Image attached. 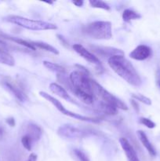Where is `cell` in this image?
Returning <instances> with one entry per match:
<instances>
[{"instance_id":"obj_1","label":"cell","mask_w":160,"mask_h":161,"mask_svg":"<svg viewBox=\"0 0 160 161\" xmlns=\"http://www.w3.org/2000/svg\"><path fill=\"white\" fill-rule=\"evenodd\" d=\"M108 65L118 75L123 79L129 84L140 86L142 80L132 63L124 55H114L108 60Z\"/></svg>"},{"instance_id":"obj_2","label":"cell","mask_w":160,"mask_h":161,"mask_svg":"<svg viewBox=\"0 0 160 161\" xmlns=\"http://www.w3.org/2000/svg\"><path fill=\"white\" fill-rule=\"evenodd\" d=\"M83 33L87 37L94 39H111L112 37L111 23L97 20L87 24L83 28Z\"/></svg>"},{"instance_id":"obj_3","label":"cell","mask_w":160,"mask_h":161,"mask_svg":"<svg viewBox=\"0 0 160 161\" xmlns=\"http://www.w3.org/2000/svg\"><path fill=\"white\" fill-rule=\"evenodd\" d=\"M5 20L9 23L14 24L21 28L31 31H45V30H56L57 28L56 25L50 22L39 20H32L20 16L11 15L5 18Z\"/></svg>"},{"instance_id":"obj_4","label":"cell","mask_w":160,"mask_h":161,"mask_svg":"<svg viewBox=\"0 0 160 161\" xmlns=\"http://www.w3.org/2000/svg\"><path fill=\"white\" fill-rule=\"evenodd\" d=\"M92 86L93 94L98 96L101 99V102H104V103L108 104V105H111V106L115 107V108H118V109L119 108L122 110L128 109L127 105L122 101H121L117 97H115L113 94H111V93L108 92L101 85L99 84L97 81L93 80H92Z\"/></svg>"},{"instance_id":"obj_5","label":"cell","mask_w":160,"mask_h":161,"mask_svg":"<svg viewBox=\"0 0 160 161\" xmlns=\"http://www.w3.org/2000/svg\"><path fill=\"white\" fill-rule=\"evenodd\" d=\"M74 91H79L94 95L92 86V79L89 77V73L82 71H74L69 76Z\"/></svg>"},{"instance_id":"obj_6","label":"cell","mask_w":160,"mask_h":161,"mask_svg":"<svg viewBox=\"0 0 160 161\" xmlns=\"http://www.w3.org/2000/svg\"><path fill=\"white\" fill-rule=\"evenodd\" d=\"M39 95L41 97H42L43 98H45V100L48 101L49 102L53 104V105L55 106V108L58 110L59 112H61L62 114L65 115V116H69V117L74 118V119H78V120L81 121H85V122H89V123H99L100 122V119H96V118H92V117H89V116H82V115L78 114V113H73L72 111H69V110L66 109L64 108V105L61 104V102L60 101H58L57 99H56L55 97H53V96L50 95L47 93L44 92V91H40L39 92Z\"/></svg>"},{"instance_id":"obj_7","label":"cell","mask_w":160,"mask_h":161,"mask_svg":"<svg viewBox=\"0 0 160 161\" xmlns=\"http://www.w3.org/2000/svg\"><path fill=\"white\" fill-rule=\"evenodd\" d=\"M57 134L62 138L75 139V138H81L85 136L86 133L83 130L74 127L72 125H62L58 128Z\"/></svg>"},{"instance_id":"obj_8","label":"cell","mask_w":160,"mask_h":161,"mask_svg":"<svg viewBox=\"0 0 160 161\" xmlns=\"http://www.w3.org/2000/svg\"><path fill=\"white\" fill-rule=\"evenodd\" d=\"M73 49L77 53H78L82 58H84L88 62L99 66V67L101 66V62H100V59L95 54H93L90 51H89L87 49L85 48L83 45H81V44H74Z\"/></svg>"},{"instance_id":"obj_9","label":"cell","mask_w":160,"mask_h":161,"mask_svg":"<svg viewBox=\"0 0 160 161\" xmlns=\"http://www.w3.org/2000/svg\"><path fill=\"white\" fill-rule=\"evenodd\" d=\"M152 53V49L146 45H139L130 53V57L132 59L136 61H144L150 58Z\"/></svg>"},{"instance_id":"obj_10","label":"cell","mask_w":160,"mask_h":161,"mask_svg":"<svg viewBox=\"0 0 160 161\" xmlns=\"http://www.w3.org/2000/svg\"><path fill=\"white\" fill-rule=\"evenodd\" d=\"M4 86H6V89L9 90L17 99H18L20 102H24L28 100V96L26 95L23 90L17 84L13 83L11 81H5Z\"/></svg>"},{"instance_id":"obj_11","label":"cell","mask_w":160,"mask_h":161,"mask_svg":"<svg viewBox=\"0 0 160 161\" xmlns=\"http://www.w3.org/2000/svg\"><path fill=\"white\" fill-rule=\"evenodd\" d=\"M119 142L129 161H140L136 151L126 138H121Z\"/></svg>"},{"instance_id":"obj_12","label":"cell","mask_w":160,"mask_h":161,"mask_svg":"<svg viewBox=\"0 0 160 161\" xmlns=\"http://www.w3.org/2000/svg\"><path fill=\"white\" fill-rule=\"evenodd\" d=\"M50 90L53 93V94L57 95L58 97H61V98L64 99L65 101H67V102H71V103L77 105V103L74 101V99L69 95V94L67 93V91H66L65 88H64L62 86H61V85L57 84V83H50Z\"/></svg>"},{"instance_id":"obj_13","label":"cell","mask_w":160,"mask_h":161,"mask_svg":"<svg viewBox=\"0 0 160 161\" xmlns=\"http://www.w3.org/2000/svg\"><path fill=\"white\" fill-rule=\"evenodd\" d=\"M92 50L95 53L98 54L102 55L104 57H109L111 58V56L114 55H123V52L121 50H118L115 48H111V47H90Z\"/></svg>"},{"instance_id":"obj_14","label":"cell","mask_w":160,"mask_h":161,"mask_svg":"<svg viewBox=\"0 0 160 161\" xmlns=\"http://www.w3.org/2000/svg\"><path fill=\"white\" fill-rule=\"evenodd\" d=\"M137 136L139 138L140 141L141 142L143 146L145 147V149H147V152L149 153L151 156L152 157H155L156 156V151H155V149L154 148V146H152V143L150 142V141L147 138V135L142 130H138L137 131Z\"/></svg>"},{"instance_id":"obj_15","label":"cell","mask_w":160,"mask_h":161,"mask_svg":"<svg viewBox=\"0 0 160 161\" xmlns=\"http://www.w3.org/2000/svg\"><path fill=\"white\" fill-rule=\"evenodd\" d=\"M0 37L5 38V39H9V40H10V41H13V42H16V43L20 44V45H21V46H24V47H25L26 48L29 49V50H36V47H35L31 43V42L24 40V39H20V38L13 37V36H8V35H6V34H3V33H2V32H0Z\"/></svg>"},{"instance_id":"obj_16","label":"cell","mask_w":160,"mask_h":161,"mask_svg":"<svg viewBox=\"0 0 160 161\" xmlns=\"http://www.w3.org/2000/svg\"><path fill=\"white\" fill-rule=\"evenodd\" d=\"M28 133L26 135H28V136L31 137L32 138L33 142H36L38 140H39L41 135H42V130H41L40 127H38L35 124H30L28 127V130H27Z\"/></svg>"},{"instance_id":"obj_17","label":"cell","mask_w":160,"mask_h":161,"mask_svg":"<svg viewBox=\"0 0 160 161\" xmlns=\"http://www.w3.org/2000/svg\"><path fill=\"white\" fill-rule=\"evenodd\" d=\"M31 43L35 47H36V48L38 47V48L42 49V50H45V51L50 52V53H54L56 55L59 54V51L55 47H53V46L50 45V44L46 43L45 42H41V41H31Z\"/></svg>"},{"instance_id":"obj_18","label":"cell","mask_w":160,"mask_h":161,"mask_svg":"<svg viewBox=\"0 0 160 161\" xmlns=\"http://www.w3.org/2000/svg\"><path fill=\"white\" fill-rule=\"evenodd\" d=\"M43 65L45 66L47 69H49V70L51 71V72L58 74V75H62V74L65 73V69H64V68L62 67L61 65H60V64H56V63L44 61Z\"/></svg>"},{"instance_id":"obj_19","label":"cell","mask_w":160,"mask_h":161,"mask_svg":"<svg viewBox=\"0 0 160 161\" xmlns=\"http://www.w3.org/2000/svg\"><path fill=\"white\" fill-rule=\"evenodd\" d=\"M0 63L8 66H14L15 60L8 52L0 49Z\"/></svg>"},{"instance_id":"obj_20","label":"cell","mask_w":160,"mask_h":161,"mask_svg":"<svg viewBox=\"0 0 160 161\" xmlns=\"http://www.w3.org/2000/svg\"><path fill=\"white\" fill-rule=\"evenodd\" d=\"M74 93H75V95L78 99H80L82 102L87 104V105H91L93 102L94 95H92V94H87V93L79 91H74Z\"/></svg>"},{"instance_id":"obj_21","label":"cell","mask_w":160,"mask_h":161,"mask_svg":"<svg viewBox=\"0 0 160 161\" xmlns=\"http://www.w3.org/2000/svg\"><path fill=\"white\" fill-rule=\"evenodd\" d=\"M122 20L125 22H130L133 20H136V19H140L141 16L138 13L135 12V11L132 10V9H126L123 11L122 13Z\"/></svg>"},{"instance_id":"obj_22","label":"cell","mask_w":160,"mask_h":161,"mask_svg":"<svg viewBox=\"0 0 160 161\" xmlns=\"http://www.w3.org/2000/svg\"><path fill=\"white\" fill-rule=\"evenodd\" d=\"M100 108L104 113L107 115H115L118 113V108L108 105L103 102H100Z\"/></svg>"},{"instance_id":"obj_23","label":"cell","mask_w":160,"mask_h":161,"mask_svg":"<svg viewBox=\"0 0 160 161\" xmlns=\"http://www.w3.org/2000/svg\"><path fill=\"white\" fill-rule=\"evenodd\" d=\"M89 3L93 8H99V9H105V10H110L111 9V7H110L108 3L104 1H100V0H89Z\"/></svg>"},{"instance_id":"obj_24","label":"cell","mask_w":160,"mask_h":161,"mask_svg":"<svg viewBox=\"0 0 160 161\" xmlns=\"http://www.w3.org/2000/svg\"><path fill=\"white\" fill-rule=\"evenodd\" d=\"M33 140L32 138L28 135H25L22 137L21 138V143L23 145L24 148L26 149L28 151H31L32 149V145H33Z\"/></svg>"},{"instance_id":"obj_25","label":"cell","mask_w":160,"mask_h":161,"mask_svg":"<svg viewBox=\"0 0 160 161\" xmlns=\"http://www.w3.org/2000/svg\"><path fill=\"white\" fill-rule=\"evenodd\" d=\"M73 153L75 157L79 161H89V159L87 157V155L83 151L80 150V149H75L73 150Z\"/></svg>"},{"instance_id":"obj_26","label":"cell","mask_w":160,"mask_h":161,"mask_svg":"<svg viewBox=\"0 0 160 161\" xmlns=\"http://www.w3.org/2000/svg\"><path fill=\"white\" fill-rule=\"evenodd\" d=\"M132 97H133L135 100L139 101V102H142V103L145 104V105H152V101H151V99L148 98V97H145V96L143 95V94H133V95H132Z\"/></svg>"},{"instance_id":"obj_27","label":"cell","mask_w":160,"mask_h":161,"mask_svg":"<svg viewBox=\"0 0 160 161\" xmlns=\"http://www.w3.org/2000/svg\"><path fill=\"white\" fill-rule=\"evenodd\" d=\"M139 123L140 124H143V125H144L145 127H147V128H150V129L155 128V126H156L153 121H152L151 119H147V118H144V117L141 118V119H139Z\"/></svg>"},{"instance_id":"obj_28","label":"cell","mask_w":160,"mask_h":161,"mask_svg":"<svg viewBox=\"0 0 160 161\" xmlns=\"http://www.w3.org/2000/svg\"><path fill=\"white\" fill-rule=\"evenodd\" d=\"M6 124L10 127H14L15 126V119L13 117H9L6 119Z\"/></svg>"},{"instance_id":"obj_29","label":"cell","mask_w":160,"mask_h":161,"mask_svg":"<svg viewBox=\"0 0 160 161\" xmlns=\"http://www.w3.org/2000/svg\"><path fill=\"white\" fill-rule=\"evenodd\" d=\"M131 105H132V106L133 107V108H134L136 112H139V105H138L136 101L131 100Z\"/></svg>"},{"instance_id":"obj_30","label":"cell","mask_w":160,"mask_h":161,"mask_svg":"<svg viewBox=\"0 0 160 161\" xmlns=\"http://www.w3.org/2000/svg\"><path fill=\"white\" fill-rule=\"evenodd\" d=\"M27 161H37V155L35 153L30 154V156L28 157V159Z\"/></svg>"},{"instance_id":"obj_31","label":"cell","mask_w":160,"mask_h":161,"mask_svg":"<svg viewBox=\"0 0 160 161\" xmlns=\"http://www.w3.org/2000/svg\"><path fill=\"white\" fill-rule=\"evenodd\" d=\"M72 3L76 6H78V7H81L83 5V1H80V0H78V1H72Z\"/></svg>"},{"instance_id":"obj_32","label":"cell","mask_w":160,"mask_h":161,"mask_svg":"<svg viewBox=\"0 0 160 161\" xmlns=\"http://www.w3.org/2000/svg\"><path fill=\"white\" fill-rule=\"evenodd\" d=\"M3 127H0V137L3 136Z\"/></svg>"},{"instance_id":"obj_33","label":"cell","mask_w":160,"mask_h":161,"mask_svg":"<svg viewBox=\"0 0 160 161\" xmlns=\"http://www.w3.org/2000/svg\"><path fill=\"white\" fill-rule=\"evenodd\" d=\"M0 44H3V45H4V44H5V42H3V41L2 40V39H0Z\"/></svg>"}]
</instances>
